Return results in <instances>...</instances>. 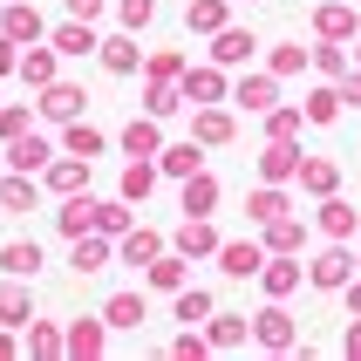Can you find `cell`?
I'll use <instances>...</instances> for the list:
<instances>
[{
	"label": "cell",
	"mask_w": 361,
	"mask_h": 361,
	"mask_svg": "<svg viewBox=\"0 0 361 361\" xmlns=\"http://www.w3.org/2000/svg\"><path fill=\"white\" fill-rule=\"evenodd\" d=\"M293 280H300V266H273V273H266V293H286Z\"/></svg>",
	"instance_id": "cell-42"
},
{
	"label": "cell",
	"mask_w": 361,
	"mask_h": 361,
	"mask_svg": "<svg viewBox=\"0 0 361 361\" xmlns=\"http://www.w3.org/2000/svg\"><path fill=\"white\" fill-rule=\"evenodd\" d=\"M178 89H171V75H150V89H143V109H150V116H171V109H178Z\"/></svg>",
	"instance_id": "cell-20"
},
{
	"label": "cell",
	"mask_w": 361,
	"mask_h": 361,
	"mask_svg": "<svg viewBox=\"0 0 361 361\" xmlns=\"http://www.w3.org/2000/svg\"><path fill=\"white\" fill-rule=\"evenodd\" d=\"M35 116H41V109H27V102H0V143L27 137V130H35Z\"/></svg>",
	"instance_id": "cell-18"
},
{
	"label": "cell",
	"mask_w": 361,
	"mask_h": 361,
	"mask_svg": "<svg viewBox=\"0 0 361 361\" xmlns=\"http://www.w3.org/2000/svg\"><path fill=\"white\" fill-rule=\"evenodd\" d=\"M273 245H280V252H293V245H300V225H286V219H273Z\"/></svg>",
	"instance_id": "cell-43"
},
{
	"label": "cell",
	"mask_w": 361,
	"mask_h": 361,
	"mask_svg": "<svg viewBox=\"0 0 361 361\" xmlns=\"http://www.w3.org/2000/svg\"><path fill=\"white\" fill-rule=\"evenodd\" d=\"M48 41H55L61 55H96V48H102V41H96V27H89V20H75V14L61 20V27H48Z\"/></svg>",
	"instance_id": "cell-13"
},
{
	"label": "cell",
	"mask_w": 361,
	"mask_h": 361,
	"mask_svg": "<svg viewBox=\"0 0 361 361\" xmlns=\"http://www.w3.org/2000/svg\"><path fill=\"white\" fill-rule=\"evenodd\" d=\"M0 273H7V280H35L41 273V245L35 239H7L0 245Z\"/></svg>",
	"instance_id": "cell-11"
},
{
	"label": "cell",
	"mask_w": 361,
	"mask_h": 361,
	"mask_svg": "<svg viewBox=\"0 0 361 361\" xmlns=\"http://www.w3.org/2000/svg\"><path fill=\"white\" fill-rule=\"evenodd\" d=\"M307 191H334V164H300Z\"/></svg>",
	"instance_id": "cell-36"
},
{
	"label": "cell",
	"mask_w": 361,
	"mask_h": 361,
	"mask_svg": "<svg viewBox=\"0 0 361 361\" xmlns=\"http://www.w3.org/2000/svg\"><path fill=\"white\" fill-rule=\"evenodd\" d=\"M157 157H164L171 178H191V171H198V143H171V150H157Z\"/></svg>",
	"instance_id": "cell-27"
},
{
	"label": "cell",
	"mask_w": 361,
	"mask_h": 361,
	"mask_svg": "<svg viewBox=\"0 0 361 361\" xmlns=\"http://www.w3.org/2000/svg\"><path fill=\"white\" fill-rule=\"evenodd\" d=\"M178 252H219V232L204 219H184V232H178Z\"/></svg>",
	"instance_id": "cell-22"
},
{
	"label": "cell",
	"mask_w": 361,
	"mask_h": 361,
	"mask_svg": "<svg viewBox=\"0 0 361 361\" xmlns=\"http://www.w3.org/2000/svg\"><path fill=\"white\" fill-rule=\"evenodd\" d=\"M123 150H130V157H157V116L130 123V130H123Z\"/></svg>",
	"instance_id": "cell-19"
},
{
	"label": "cell",
	"mask_w": 361,
	"mask_h": 361,
	"mask_svg": "<svg viewBox=\"0 0 361 361\" xmlns=\"http://www.w3.org/2000/svg\"><path fill=\"white\" fill-rule=\"evenodd\" d=\"M150 14H157V0H116V20L137 35V27H150Z\"/></svg>",
	"instance_id": "cell-30"
},
{
	"label": "cell",
	"mask_w": 361,
	"mask_h": 361,
	"mask_svg": "<svg viewBox=\"0 0 361 361\" xmlns=\"http://www.w3.org/2000/svg\"><path fill=\"white\" fill-rule=\"evenodd\" d=\"M55 232H61V239H82V232H96V198H89V191L61 198V204H55Z\"/></svg>",
	"instance_id": "cell-7"
},
{
	"label": "cell",
	"mask_w": 361,
	"mask_h": 361,
	"mask_svg": "<svg viewBox=\"0 0 361 361\" xmlns=\"http://www.w3.org/2000/svg\"><path fill=\"white\" fill-rule=\"evenodd\" d=\"M157 252H164L157 232H123V259H130V266H150Z\"/></svg>",
	"instance_id": "cell-21"
},
{
	"label": "cell",
	"mask_w": 361,
	"mask_h": 361,
	"mask_svg": "<svg viewBox=\"0 0 361 361\" xmlns=\"http://www.w3.org/2000/svg\"><path fill=\"white\" fill-rule=\"evenodd\" d=\"M191 27L219 35V27H225V7H219V0H191Z\"/></svg>",
	"instance_id": "cell-33"
},
{
	"label": "cell",
	"mask_w": 361,
	"mask_h": 361,
	"mask_svg": "<svg viewBox=\"0 0 361 361\" xmlns=\"http://www.w3.org/2000/svg\"><path fill=\"white\" fill-rule=\"evenodd\" d=\"M102 321L109 327H143V293H109L102 300Z\"/></svg>",
	"instance_id": "cell-15"
},
{
	"label": "cell",
	"mask_w": 361,
	"mask_h": 361,
	"mask_svg": "<svg viewBox=\"0 0 361 361\" xmlns=\"http://www.w3.org/2000/svg\"><path fill=\"white\" fill-rule=\"evenodd\" d=\"M293 164H300V157H293V150H286V143H280V150H266V178H286V171H293Z\"/></svg>",
	"instance_id": "cell-39"
},
{
	"label": "cell",
	"mask_w": 361,
	"mask_h": 361,
	"mask_svg": "<svg viewBox=\"0 0 361 361\" xmlns=\"http://www.w3.org/2000/svg\"><path fill=\"white\" fill-rule=\"evenodd\" d=\"M252 219H280V191H259L252 198Z\"/></svg>",
	"instance_id": "cell-44"
},
{
	"label": "cell",
	"mask_w": 361,
	"mask_h": 361,
	"mask_svg": "<svg viewBox=\"0 0 361 361\" xmlns=\"http://www.w3.org/2000/svg\"><path fill=\"white\" fill-rule=\"evenodd\" d=\"M102 341H109V321H102V314H82V321H68V355H75V361H96Z\"/></svg>",
	"instance_id": "cell-9"
},
{
	"label": "cell",
	"mask_w": 361,
	"mask_h": 361,
	"mask_svg": "<svg viewBox=\"0 0 361 361\" xmlns=\"http://www.w3.org/2000/svg\"><path fill=\"white\" fill-rule=\"evenodd\" d=\"M219 61H245L252 55V35H239V27H219V48H212Z\"/></svg>",
	"instance_id": "cell-29"
},
{
	"label": "cell",
	"mask_w": 361,
	"mask_h": 361,
	"mask_svg": "<svg viewBox=\"0 0 361 361\" xmlns=\"http://www.w3.org/2000/svg\"><path fill=\"white\" fill-rule=\"evenodd\" d=\"M239 102H245V109H266V102H273V82H245Z\"/></svg>",
	"instance_id": "cell-41"
},
{
	"label": "cell",
	"mask_w": 361,
	"mask_h": 361,
	"mask_svg": "<svg viewBox=\"0 0 361 361\" xmlns=\"http://www.w3.org/2000/svg\"><path fill=\"white\" fill-rule=\"evenodd\" d=\"M20 348H27V341H20V327H0V361H14Z\"/></svg>",
	"instance_id": "cell-45"
},
{
	"label": "cell",
	"mask_w": 361,
	"mask_h": 361,
	"mask_svg": "<svg viewBox=\"0 0 361 361\" xmlns=\"http://www.w3.org/2000/svg\"><path fill=\"white\" fill-rule=\"evenodd\" d=\"M239 334H245V321H232V314H219V321H212V341H219V348H232Z\"/></svg>",
	"instance_id": "cell-38"
},
{
	"label": "cell",
	"mask_w": 361,
	"mask_h": 361,
	"mask_svg": "<svg viewBox=\"0 0 361 361\" xmlns=\"http://www.w3.org/2000/svg\"><path fill=\"white\" fill-rule=\"evenodd\" d=\"M55 75H61V48L55 41H35V48L20 55V82H27V89H48Z\"/></svg>",
	"instance_id": "cell-6"
},
{
	"label": "cell",
	"mask_w": 361,
	"mask_h": 361,
	"mask_svg": "<svg viewBox=\"0 0 361 361\" xmlns=\"http://www.w3.org/2000/svg\"><path fill=\"white\" fill-rule=\"evenodd\" d=\"M48 164H55V143L41 137V130H27V137L7 143V171H35V178H41Z\"/></svg>",
	"instance_id": "cell-5"
},
{
	"label": "cell",
	"mask_w": 361,
	"mask_h": 361,
	"mask_svg": "<svg viewBox=\"0 0 361 361\" xmlns=\"http://www.w3.org/2000/svg\"><path fill=\"white\" fill-rule=\"evenodd\" d=\"M61 7H68L75 20H96V14H102V0H61Z\"/></svg>",
	"instance_id": "cell-46"
},
{
	"label": "cell",
	"mask_w": 361,
	"mask_h": 361,
	"mask_svg": "<svg viewBox=\"0 0 361 361\" xmlns=\"http://www.w3.org/2000/svg\"><path fill=\"white\" fill-rule=\"evenodd\" d=\"M20 341H27L35 361H55V355H68V327H55V321H41V314H35V321L20 327Z\"/></svg>",
	"instance_id": "cell-8"
},
{
	"label": "cell",
	"mask_w": 361,
	"mask_h": 361,
	"mask_svg": "<svg viewBox=\"0 0 361 361\" xmlns=\"http://www.w3.org/2000/svg\"><path fill=\"white\" fill-rule=\"evenodd\" d=\"M259 341L266 348H286V341H293V321H286L280 307H266V314H259Z\"/></svg>",
	"instance_id": "cell-26"
},
{
	"label": "cell",
	"mask_w": 361,
	"mask_h": 361,
	"mask_svg": "<svg viewBox=\"0 0 361 361\" xmlns=\"http://www.w3.org/2000/svg\"><path fill=\"white\" fill-rule=\"evenodd\" d=\"M150 286H184V259H150Z\"/></svg>",
	"instance_id": "cell-35"
},
{
	"label": "cell",
	"mask_w": 361,
	"mask_h": 361,
	"mask_svg": "<svg viewBox=\"0 0 361 361\" xmlns=\"http://www.w3.org/2000/svg\"><path fill=\"white\" fill-rule=\"evenodd\" d=\"M41 191H48V184H41L35 171H0V212L27 219V212H41Z\"/></svg>",
	"instance_id": "cell-2"
},
{
	"label": "cell",
	"mask_w": 361,
	"mask_h": 361,
	"mask_svg": "<svg viewBox=\"0 0 361 361\" xmlns=\"http://www.w3.org/2000/svg\"><path fill=\"white\" fill-rule=\"evenodd\" d=\"M68 266H75V273H102V266H109V232H82V239H68Z\"/></svg>",
	"instance_id": "cell-12"
},
{
	"label": "cell",
	"mask_w": 361,
	"mask_h": 361,
	"mask_svg": "<svg viewBox=\"0 0 361 361\" xmlns=\"http://www.w3.org/2000/svg\"><path fill=\"white\" fill-rule=\"evenodd\" d=\"M35 96H41V102H35L41 123H75V116H82V102H89V96H82V82H61V75L48 82V89H35Z\"/></svg>",
	"instance_id": "cell-3"
},
{
	"label": "cell",
	"mask_w": 361,
	"mask_h": 361,
	"mask_svg": "<svg viewBox=\"0 0 361 361\" xmlns=\"http://www.w3.org/2000/svg\"><path fill=\"white\" fill-rule=\"evenodd\" d=\"M41 184H48L55 198H75V191H89V157H68V150H55V164L41 171Z\"/></svg>",
	"instance_id": "cell-4"
},
{
	"label": "cell",
	"mask_w": 361,
	"mask_h": 361,
	"mask_svg": "<svg viewBox=\"0 0 361 361\" xmlns=\"http://www.w3.org/2000/svg\"><path fill=\"white\" fill-rule=\"evenodd\" d=\"M321 35H327V41L355 35V14H348V7H321Z\"/></svg>",
	"instance_id": "cell-34"
},
{
	"label": "cell",
	"mask_w": 361,
	"mask_h": 361,
	"mask_svg": "<svg viewBox=\"0 0 361 361\" xmlns=\"http://www.w3.org/2000/svg\"><path fill=\"white\" fill-rule=\"evenodd\" d=\"M348 280V252H327V259H314V286H341Z\"/></svg>",
	"instance_id": "cell-31"
},
{
	"label": "cell",
	"mask_w": 361,
	"mask_h": 361,
	"mask_svg": "<svg viewBox=\"0 0 361 361\" xmlns=\"http://www.w3.org/2000/svg\"><path fill=\"white\" fill-rule=\"evenodd\" d=\"M61 150H68V157H96L102 150V130H89V123H61Z\"/></svg>",
	"instance_id": "cell-16"
},
{
	"label": "cell",
	"mask_w": 361,
	"mask_h": 361,
	"mask_svg": "<svg viewBox=\"0 0 361 361\" xmlns=\"http://www.w3.org/2000/svg\"><path fill=\"white\" fill-rule=\"evenodd\" d=\"M0 7H7V0H0Z\"/></svg>",
	"instance_id": "cell-47"
},
{
	"label": "cell",
	"mask_w": 361,
	"mask_h": 361,
	"mask_svg": "<svg viewBox=\"0 0 361 361\" xmlns=\"http://www.w3.org/2000/svg\"><path fill=\"white\" fill-rule=\"evenodd\" d=\"M0 219H7V212H0Z\"/></svg>",
	"instance_id": "cell-48"
},
{
	"label": "cell",
	"mask_w": 361,
	"mask_h": 361,
	"mask_svg": "<svg viewBox=\"0 0 361 361\" xmlns=\"http://www.w3.org/2000/svg\"><path fill=\"white\" fill-rule=\"evenodd\" d=\"M212 204H219V184L204 178V171H191V178H184V212H191V219H204Z\"/></svg>",
	"instance_id": "cell-17"
},
{
	"label": "cell",
	"mask_w": 361,
	"mask_h": 361,
	"mask_svg": "<svg viewBox=\"0 0 361 361\" xmlns=\"http://www.w3.org/2000/svg\"><path fill=\"white\" fill-rule=\"evenodd\" d=\"M204 314H212L204 293H178V321H204Z\"/></svg>",
	"instance_id": "cell-37"
},
{
	"label": "cell",
	"mask_w": 361,
	"mask_h": 361,
	"mask_svg": "<svg viewBox=\"0 0 361 361\" xmlns=\"http://www.w3.org/2000/svg\"><path fill=\"white\" fill-rule=\"evenodd\" d=\"M96 232L123 239V232H130V204H109V198H96Z\"/></svg>",
	"instance_id": "cell-25"
},
{
	"label": "cell",
	"mask_w": 361,
	"mask_h": 361,
	"mask_svg": "<svg viewBox=\"0 0 361 361\" xmlns=\"http://www.w3.org/2000/svg\"><path fill=\"white\" fill-rule=\"evenodd\" d=\"M7 75H20V41L0 35V82H7Z\"/></svg>",
	"instance_id": "cell-40"
},
{
	"label": "cell",
	"mask_w": 361,
	"mask_h": 361,
	"mask_svg": "<svg viewBox=\"0 0 361 361\" xmlns=\"http://www.w3.org/2000/svg\"><path fill=\"white\" fill-rule=\"evenodd\" d=\"M150 184H157V171L143 157H130V171H123V198H150Z\"/></svg>",
	"instance_id": "cell-28"
},
{
	"label": "cell",
	"mask_w": 361,
	"mask_h": 361,
	"mask_svg": "<svg viewBox=\"0 0 361 361\" xmlns=\"http://www.w3.org/2000/svg\"><path fill=\"white\" fill-rule=\"evenodd\" d=\"M35 321V293H27V280H7L0 273V327H27Z\"/></svg>",
	"instance_id": "cell-10"
},
{
	"label": "cell",
	"mask_w": 361,
	"mask_h": 361,
	"mask_svg": "<svg viewBox=\"0 0 361 361\" xmlns=\"http://www.w3.org/2000/svg\"><path fill=\"white\" fill-rule=\"evenodd\" d=\"M96 55H102V68H109V75H137V61H143V55H137V35H130V27H123V35H109Z\"/></svg>",
	"instance_id": "cell-14"
},
{
	"label": "cell",
	"mask_w": 361,
	"mask_h": 361,
	"mask_svg": "<svg viewBox=\"0 0 361 361\" xmlns=\"http://www.w3.org/2000/svg\"><path fill=\"white\" fill-rule=\"evenodd\" d=\"M232 137V116H225V109H204L198 116V143H225Z\"/></svg>",
	"instance_id": "cell-32"
},
{
	"label": "cell",
	"mask_w": 361,
	"mask_h": 361,
	"mask_svg": "<svg viewBox=\"0 0 361 361\" xmlns=\"http://www.w3.org/2000/svg\"><path fill=\"white\" fill-rule=\"evenodd\" d=\"M0 35L20 41V48H35V41H48V20H41L35 0H7V7H0Z\"/></svg>",
	"instance_id": "cell-1"
},
{
	"label": "cell",
	"mask_w": 361,
	"mask_h": 361,
	"mask_svg": "<svg viewBox=\"0 0 361 361\" xmlns=\"http://www.w3.org/2000/svg\"><path fill=\"white\" fill-rule=\"evenodd\" d=\"M219 259L232 280H245V273H259V245H219Z\"/></svg>",
	"instance_id": "cell-23"
},
{
	"label": "cell",
	"mask_w": 361,
	"mask_h": 361,
	"mask_svg": "<svg viewBox=\"0 0 361 361\" xmlns=\"http://www.w3.org/2000/svg\"><path fill=\"white\" fill-rule=\"evenodd\" d=\"M219 89H225L219 68H191V75H184V102H191V96H198V102H219Z\"/></svg>",
	"instance_id": "cell-24"
}]
</instances>
